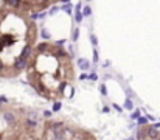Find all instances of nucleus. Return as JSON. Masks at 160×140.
Masks as SVG:
<instances>
[{
	"instance_id": "1",
	"label": "nucleus",
	"mask_w": 160,
	"mask_h": 140,
	"mask_svg": "<svg viewBox=\"0 0 160 140\" xmlns=\"http://www.w3.org/2000/svg\"><path fill=\"white\" fill-rule=\"evenodd\" d=\"M36 41L37 26L30 13L8 5L0 6V76L26 69Z\"/></svg>"
},
{
	"instance_id": "2",
	"label": "nucleus",
	"mask_w": 160,
	"mask_h": 140,
	"mask_svg": "<svg viewBox=\"0 0 160 140\" xmlns=\"http://www.w3.org/2000/svg\"><path fill=\"white\" fill-rule=\"evenodd\" d=\"M26 73L37 93L44 97L64 95L73 75L72 58L58 44H37L28 58Z\"/></svg>"
},
{
	"instance_id": "3",
	"label": "nucleus",
	"mask_w": 160,
	"mask_h": 140,
	"mask_svg": "<svg viewBox=\"0 0 160 140\" xmlns=\"http://www.w3.org/2000/svg\"><path fill=\"white\" fill-rule=\"evenodd\" d=\"M58 2H67V0H3V5L22 9L25 13H41Z\"/></svg>"
},
{
	"instance_id": "4",
	"label": "nucleus",
	"mask_w": 160,
	"mask_h": 140,
	"mask_svg": "<svg viewBox=\"0 0 160 140\" xmlns=\"http://www.w3.org/2000/svg\"><path fill=\"white\" fill-rule=\"evenodd\" d=\"M79 67H81L82 70L89 69V64H87V61H86V59H79Z\"/></svg>"
},
{
	"instance_id": "5",
	"label": "nucleus",
	"mask_w": 160,
	"mask_h": 140,
	"mask_svg": "<svg viewBox=\"0 0 160 140\" xmlns=\"http://www.w3.org/2000/svg\"><path fill=\"white\" fill-rule=\"evenodd\" d=\"M76 20H78V22H81L82 20V14L81 13H79V5H78V8H76Z\"/></svg>"
},
{
	"instance_id": "6",
	"label": "nucleus",
	"mask_w": 160,
	"mask_h": 140,
	"mask_svg": "<svg viewBox=\"0 0 160 140\" xmlns=\"http://www.w3.org/2000/svg\"><path fill=\"white\" fill-rule=\"evenodd\" d=\"M124 108H126V109H132V101L126 100V101H124Z\"/></svg>"
},
{
	"instance_id": "7",
	"label": "nucleus",
	"mask_w": 160,
	"mask_h": 140,
	"mask_svg": "<svg viewBox=\"0 0 160 140\" xmlns=\"http://www.w3.org/2000/svg\"><path fill=\"white\" fill-rule=\"evenodd\" d=\"M90 13H92V9H90L89 6H86V8H84V13H82V14H84V16H90Z\"/></svg>"
},
{
	"instance_id": "8",
	"label": "nucleus",
	"mask_w": 160,
	"mask_h": 140,
	"mask_svg": "<svg viewBox=\"0 0 160 140\" xmlns=\"http://www.w3.org/2000/svg\"><path fill=\"white\" fill-rule=\"evenodd\" d=\"M59 109H61V103L58 101V103H55V104H53V111H59Z\"/></svg>"
},
{
	"instance_id": "9",
	"label": "nucleus",
	"mask_w": 160,
	"mask_h": 140,
	"mask_svg": "<svg viewBox=\"0 0 160 140\" xmlns=\"http://www.w3.org/2000/svg\"><path fill=\"white\" fill-rule=\"evenodd\" d=\"M100 92L103 93V95H106V93H107V90H106V87H104V86H101V87H100Z\"/></svg>"
},
{
	"instance_id": "10",
	"label": "nucleus",
	"mask_w": 160,
	"mask_h": 140,
	"mask_svg": "<svg viewBox=\"0 0 160 140\" xmlns=\"http://www.w3.org/2000/svg\"><path fill=\"white\" fill-rule=\"evenodd\" d=\"M148 120L146 118H138V124H146Z\"/></svg>"
},
{
	"instance_id": "11",
	"label": "nucleus",
	"mask_w": 160,
	"mask_h": 140,
	"mask_svg": "<svg viewBox=\"0 0 160 140\" xmlns=\"http://www.w3.org/2000/svg\"><path fill=\"white\" fill-rule=\"evenodd\" d=\"M44 115H45V117H50V115H51V112H50V111H45V114H44Z\"/></svg>"
},
{
	"instance_id": "12",
	"label": "nucleus",
	"mask_w": 160,
	"mask_h": 140,
	"mask_svg": "<svg viewBox=\"0 0 160 140\" xmlns=\"http://www.w3.org/2000/svg\"><path fill=\"white\" fill-rule=\"evenodd\" d=\"M89 78H92V79H97V75L92 73V75H89Z\"/></svg>"
},
{
	"instance_id": "13",
	"label": "nucleus",
	"mask_w": 160,
	"mask_h": 140,
	"mask_svg": "<svg viewBox=\"0 0 160 140\" xmlns=\"http://www.w3.org/2000/svg\"><path fill=\"white\" fill-rule=\"evenodd\" d=\"M128 140H134V139H128Z\"/></svg>"
},
{
	"instance_id": "14",
	"label": "nucleus",
	"mask_w": 160,
	"mask_h": 140,
	"mask_svg": "<svg viewBox=\"0 0 160 140\" xmlns=\"http://www.w3.org/2000/svg\"><path fill=\"white\" fill-rule=\"evenodd\" d=\"M53 140H55V139H53Z\"/></svg>"
}]
</instances>
